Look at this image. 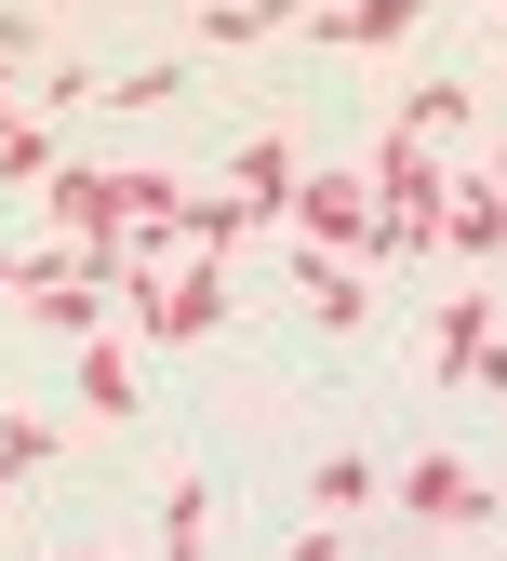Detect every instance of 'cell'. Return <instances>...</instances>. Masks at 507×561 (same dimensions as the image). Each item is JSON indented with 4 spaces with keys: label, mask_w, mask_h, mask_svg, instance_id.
Instances as JSON below:
<instances>
[{
    "label": "cell",
    "mask_w": 507,
    "mask_h": 561,
    "mask_svg": "<svg viewBox=\"0 0 507 561\" xmlns=\"http://www.w3.org/2000/svg\"><path fill=\"white\" fill-rule=\"evenodd\" d=\"M441 161H427V148H401V134H388V148H375V187H360V201H375V267H441Z\"/></svg>",
    "instance_id": "1"
},
{
    "label": "cell",
    "mask_w": 507,
    "mask_h": 561,
    "mask_svg": "<svg viewBox=\"0 0 507 561\" xmlns=\"http://www.w3.org/2000/svg\"><path fill=\"white\" fill-rule=\"evenodd\" d=\"M107 280H134V321H148L161 347H200L214 321H228V280H214V254H187V267H148V254H120Z\"/></svg>",
    "instance_id": "2"
},
{
    "label": "cell",
    "mask_w": 507,
    "mask_h": 561,
    "mask_svg": "<svg viewBox=\"0 0 507 561\" xmlns=\"http://www.w3.org/2000/svg\"><path fill=\"white\" fill-rule=\"evenodd\" d=\"M401 508H414L427 535H481L507 495H481V468H454V455H414V468H401Z\"/></svg>",
    "instance_id": "3"
},
{
    "label": "cell",
    "mask_w": 507,
    "mask_h": 561,
    "mask_svg": "<svg viewBox=\"0 0 507 561\" xmlns=\"http://www.w3.org/2000/svg\"><path fill=\"white\" fill-rule=\"evenodd\" d=\"M295 134H241V161H228V201H241V228H267V215H295Z\"/></svg>",
    "instance_id": "4"
},
{
    "label": "cell",
    "mask_w": 507,
    "mask_h": 561,
    "mask_svg": "<svg viewBox=\"0 0 507 561\" xmlns=\"http://www.w3.org/2000/svg\"><path fill=\"white\" fill-rule=\"evenodd\" d=\"M441 254H454V267H481V254H507V187H494V174H468V187H441Z\"/></svg>",
    "instance_id": "5"
},
{
    "label": "cell",
    "mask_w": 507,
    "mask_h": 561,
    "mask_svg": "<svg viewBox=\"0 0 507 561\" xmlns=\"http://www.w3.org/2000/svg\"><path fill=\"white\" fill-rule=\"evenodd\" d=\"M295 228H308V254H334V241H375V201H360L347 174H321V187H295Z\"/></svg>",
    "instance_id": "6"
},
{
    "label": "cell",
    "mask_w": 507,
    "mask_h": 561,
    "mask_svg": "<svg viewBox=\"0 0 507 561\" xmlns=\"http://www.w3.org/2000/svg\"><path fill=\"white\" fill-rule=\"evenodd\" d=\"M468 107H481L468 81H414V107H401L388 134H401V148H427V161H441V148H454V134H468Z\"/></svg>",
    "instance_id": "7"
},
{
    "label": "cell",
    "mask_w": 507,
    "mask_h": 561,
    "mask_svg": "<svg viewBox=\"0 0 507 561\" xmlns=\"http://www.w3.org/2000/svg\"><path fill=\"white\" fill-rule=\"evenodd\" d=\"M280 27H308V0H200V41H214V54L280 41Z\"/></svg>",
    "instance_id": "8"
},
{
    "label": "cell",
    "mask_w": 507,
    "mask_h": 561,
    "mask_svg": "<svg viewBox=\"0 0 507 561\" xmlns=\"http://www.w3.org/2000/svg\"><path fill=\"white\" fill-rule=\"evenodd\" d=\"M414 14H427V0H321L308 27H321V41H347V54H375V41H401Z\"/></svg>",
    "instance_id": "9"
},
{
    "label": "cell",
    "mask_w": 507,
    "mask_h": 561,
    "mask_svg": "<svg viewBox=\"0 0 507 561\" xmlns=\"http://www.w3.org/2000/svg\"><path fill=\"white\" fill-rule=\"evenodd\" d=\"M375 495H388V481H375V455H321V468H308V508H321V522H360Z\"/></svg>",
    "instance_id": "10"
},
{
    "label": "cell",
    "mask_w": 507,
    "mask_h": 561,
    "mask_svg": "<svg viewBox=\"0 0 507 561\" xmlns=\"http://www.w3.org/2000/svg\"><path fill=\"white\" fill-rule=\"evenodd\" d=\"M134 401H148V388H134V362H120V347H81V414H94V428H120Z\"/></svg>",
    "instance_id": "11"
},
{
    "label": "cell",
    "mask_w": 507,
    "mask_h": 561,
    "mask_svg": "<svg viewBox=\"0 0 507 561\" xmlns=\"http://www.w3.org/2000/svg\"><path fill=\"white\" fill-rule=\"evenodd\" d=\"M200 535H214V481H174L161 495V561H200Z\"/></svg>",
    "instance_id": "12"
},
{
    "label": "cell",
    "mask_w": 507,
    "mask_h": 561,
    "mask_svg": "<svg viewBox=\"0 0 507 561\" xmlns=\"http://www.w3.org/2000/svg\"><path fill=\"white\" fill-rule=\"evenodd\" d=\"M54 174V121H0V187H41Z\"/></svg>",
    "instance_id": "13"
},
{
    "label": "cell",
    "mask_w": 507,
    "mask_h": 561,
    "mask_svg": "<svg viewBox=\"0 0 507 561\" xmlns=\"http://www.w3.org/2000/svg\"><path fill=\"white\" fill-rule=\"evenodd\" d=\"M94 94H107V107H174L187 67H120V81H94Z\"/></svg>",
    "instance_id": "14"
},
{
    "label": "cell",
    "mask_w": 507,
    "mask_h": 561,
    "mask_svg": "<svg viewBox=\"0 0 507 561\" xmlns=\"http://www.w3.org/2000/svg\"><path fill=\"white\" fill-rule=\"evenodd\" d=\"M280 561H347V548H334V535H295V548H280Z\"/></svg>",
    "instance_id": "15"
},
{
    "label": "cell",
    "mask_w": 507,
    "mask_h": 561,
    "mask_svg": "<svg viewBox=\"0 0 507 561\" xmlns=\"http://www.w3.org/2000/svg\"><path fill=\"white\" fill-rule=\"evenodd\" d=\"M54 561H107V548H54Z\"/></svg>",
    "instance_id": "16"
},
{
    "label": "cell",
    "mask_w": 507,
    "mask_h": 561,
    "mask_svg": "<svg viewBox=\"0 0 507 561\" xmlns=\"http://www.w3.org/2000/svg\"><path fill=\"white\" fill-rule=\"evenodd\" d=\"M494 187H507V174H494Z\"/></svg>",
    "instance_id": "17"
}]
</instances>
